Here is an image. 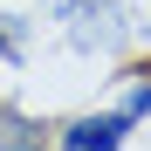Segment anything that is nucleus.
I'll list each match as a JSON object with an SVG mask.
<instances>
[{
    "label": "nucleus",
    "mask_w": 151,
    "mask_h": 151,
    "mask_svg": "<svg viewBox=\"0 0 151 151\" xmlns=\"http://www.w3.org/2000/svg\"><path fill=\"white\" fill-rule=\"evenodd\" d=\"M131 137V117L124 110H96V117H76L62 131V151H124Z\"/></svg>",
    "instance_id": "obj_1"
},
{
    "label": "nucleus",
    "mask_w": 151,
    "mask_h": 151,
    "mask_svg": "<svg viewBox=\"0 0 151 151\" xmlns=\"http://www.w3.org/2000/svg\"><path fill=\"white\" fill-rule=\"evenodd\" d=\"M117 110L131 117V124H137V117H151V76H137V83H131V96H124Z\"/></svg>",
    "instance_id": "obj_2"
},
{
    "label": "nucleus",
    "mask_w": 151,
    "mask_h": 151,
    "mask_svg": "<svg viewBox=\"0 0 151 151\" xmlns=\"http://www.w3.org/2000/svg\"><path fill=\"white\" fill-rule=\"evenodd\" d=\"M48 14H62V21H96V0H48Z\"/></svg>",
    "instance_id": "obj_3"
},
{
    "label": "nucleus",
    "mask_w": 151,
    "mask_h": 151,
    "mask_svg": "<svg viewBox=\"0 0 151 151\" xmlns=\"http://www.w3.org/2000/svg\"><path fill=\"white\" fill-rule=\"evenodd\" d=\"M14 55V35H7V21H0V62H7Z\"/></svg>",
    "instance_id": "obj_4"
},
{
    "label": "nucleus",
    "mask_w": 151,
    "mask_h": 151,
    "mask_svg": "<svg viewBox=\"0 0 151 151\" xmlns=\"http://www.w3.org/2000/svg\"><path fill=\"white\" fill-rule=\"evenodd\" d=\"M0 151H41V144H35V137H21V144H0Z\"/></svg>",
    "instance_id": "obj_5"
}]
</instances>
